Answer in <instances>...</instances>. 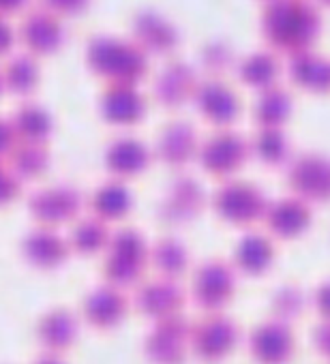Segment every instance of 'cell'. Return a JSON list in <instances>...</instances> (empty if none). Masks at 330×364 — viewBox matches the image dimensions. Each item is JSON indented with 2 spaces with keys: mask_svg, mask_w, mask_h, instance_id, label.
<instances>
[{
  "mask_svg": "<svg viewBox=\"0 0 330 364\" xmlns=\"http://www.w3.org/2000/svg\"><path fill=\"white\" fill-rule=\"evenodd\" d=\"M260 33L279 52L309 50L319 33V16L309 0H266L260 14Z\"/></svg>",
  "mask_w": 330,
  "mask_h": 364,
  "instance_id": "6da1fadb",
  "label": "cell"
},
{
  "mask_svg": "<svg viewBox=\"0 0 330 364\" xmlns=\"http://www.w3.org/2000/svg\"><path fill=\"white\" fill-rule=\"evenodd\" d=\"M86 60L99 75L120 84H131L146 69L144 50L135 41L112 35H92L86 43Z\"/></svg>",
  "mask_w": 330,
  "mask_h": 364,
  "instance_id": "7a4b0ae2",
  "label": "cell"
},
{
  "mask_svg": "<svg viewBox=\"0 0 330 364\" xmlns=\"http://www.w3.org/2000/svg\"><path fill=\"white\" fill-rule=\"evenodd\" d=\"M18 33L22 43L33 52H52L60 46L65 37V28L54 11L46 7L28 9L18 24Z\"/></svg>",
  "mask_w": 330,
  "mask_h": 364,
  "instance_id": "3957f363",
  "label": "cell"
},
{
  "mask_svg": "<svg viewBox=\"0 0 330 364\" xmlns=\"http://www.w3.org/2000/svg\"><path fill=\"white\" fill-rule=\"evenodd\" d=\"M131 33H133V41L144 52H152V54L168 52L179 41V33L174 24L159 16L154 9L135 11L131 18Z\"/></svg>",
  "mask_w": 330,
  "mask_h": 364,
  "instance_id": "277c9868",
  "label": "cell"
},
{
  "mask_svg": "<svg viewBox=\"0 0 330 364\" xmlns=\"http://www.w3.org/2000/svg\"><path fill=\"white\" fill-rule=\"evenodd\" d=\"M287 71L296 84H300L309 90H328L330 88V60L324 56H317L309 50L292 54Z\"/></svg>",
  "mask_w": 330,
  "mask_h": 364,
  "instance_id": "5b68a950",
  "label": "cell"
},
{
  "mask_svg": "<svg viewBox=\"0 0 330 364\" xmlns=\"http://www.w3.org/2000/svg\"><path fill=\"white\" fill-rule=\"evenodd\" d=\"M193 86V71L181 60L165 65L154 77V95L161 103L176 105L181 103Z\"/></svg>",
  "mask_w": 330,
  "mask_h": 364,
  "instance_id": "8992f818",
  "label": "cell"
},
{
  "mask_svg": "<svg viewBox=\"0 0 330 364\" xmlns=\"http://www.w3.org/2000/svg\"><path fill=\"white\" fill-rule=\"evenodd\" d=\"M101 112L107 120L131 122L142 112V97L133 90L131 84L112 82L101 95Z\"/></svg>",
  "mask_w": 330,
  "mask_h": 364,
  "instance_id": "52a82bcc",
  "label": "cell"
},
{
  "mask_svg": "<svg viewBox=\"0 0 330 364\" xmlns=\"http://www.w3.org/2000/svg\"><path fill=\"white\" fill-rule=\"evenodd\" d=\"M196 103L213 120H228L236 109L234 95L217 80H206L196 88Z\"/></svg>",
  "mask_w": 330,
  "mask_h": 364,
  "instance_id": "ba28073f",
  "label": "cell"
},
{
  "mask_svg": "<svg viewBox=\"0 0 330 364\" xmlns=\"http://www.w3.org/2000/svg\"><path fill=\"white\" fill-rule=\"evenodd\" d=\"M78 196L71 189H48L33 198V210L43 221L67 219L75 213Z\"/></svg>",
  "mask_w": 330,
  "mask_h": 364,
  "instance_id": "9c48e42d",
  "label": "cell"
},
{
  "mask_svg": "<svg viewBox=\"0 0 330 364\" xmlns=\"http://www.w3.org/2000/svg\"><path fill=\"white\" fill-rule=\"evenodd\" d=\"M236 69L243 82L251 86H266L277 75V58L268 50H255L245 54L238 60Z\"/></svg>",
  "mask_w": 330,
  "mask_h": 364,
  "instance_id": "30bf717a",
  "label": "cell"
},
{
  "mask_svg": "<svg viewBox=\"0 0 330 364\" xmlns=\"http://www.w3.org/2000/svg\"><path fill=\"white\" fill-rule=\"evenodd\" d=\"M14 131H18L26 141H37L41 139L48 129H50V118L48 114L35 105V103H22L16 114H14V122H11Z\"/></svg>",
  "mask_w": 330,
  "mask_h": 364,
  "instance_id": "8fae6325",
  "label": "cell"
},
{
  "mask_svg": "<svg viewBox=\"0 0 330 364\" xmlns=\"http://www.w3.org/2000/svg\"><path fill=\"white\" fill-rule=\"evenodd\" d=\"M37 80V65L33 56L28 54H14L3 71V82L16 90V92H26L35 86Z\"/></svg>",
  "mask_w": 330,
  "mask_h": 364,
  "instance_id": "7c38bea8",
  "label": "cell"
},
{
  "mask_svg": "<svg viewBox=\"0 0 330 364\" xmlns=\"http://www.w3.org/2000/svg\"><path fill=\"white\" fill-rule=\"evenodd\" d=\"M26 255L41 266L58 264L65 257V245L52 232H37L26 240Z\"/></svg>",
  "mask_w": 330,
  "mask_h": 364,
  "instance_id": "4fadbf2b",
  "label": "cell"
},
{
  "mask_svg": "<svg viewBox=\"0 0 330 364\" xmlns=\"http://www.w3.org/2000/svg\"><path fill=\"white\" fill-rule=\"evenodd\" d=\"M75 334V323L73 317L65 311H56L46 317L41 326V338L50 347H65Z\"/></svg>",
  "mask_w": 330,
  "mask_h": 364,
  "instance_id": "5bb4252c",
  "label": "cell"
},
{
  "mask_svg": "<svg viewBox=\"0 0 330 364\" xmlns=\"http://www.w3.org/2000/svg\"><path fill=\"white\" fill-rule=\"evenodd\" d=\"M287 109V92H283L281 88L277 86H268L260 101H257V118L260 120H279Z\"/></svg>",
  "mask_w": 330,
  "mask_h": 364,
  "instance_id": "9a60e30c",
  "label": "cell"
},
{
  "mask_svg": "<svg viewBox=\"0 0 330 364\" xmlns=\"http://www.w3.org/2000/svg\"><path fill=\"white\" fill-rule=\"evenodd\" d=\"M86 311L92 321L107 323V321L116 319V315L120 313V300L112 291H99L88 300Z\"/></svg>",
  "mask_w": 330,
  "mask_h": 364,
  "instance_id": "2e32d148",
  "label": "cell"
},
{
  "mask_svg": "<svg viewBox=\"0 0 330 364\" xmlns=\"http://www.w3.org/2000/svg\"><path fill=\"white\" fill-rule=\"evenodd\" d=\"M144 161V150L133 139H120L110 148V163L118 169H133Z\"/></svg>",
  "mask_w": 330,
  "mask_h": 364,
  "instance_id": "e0dca14e",
  "label": "cell"
},
{
  "mask_svg": "<svg viewBox=\"0 0 330 364\" xmlns=\"http://www.w3.org/2000/svg\"><path fill=\"white\" fill-rule=\"evenodd\" d=\"M200 58H202V65L208 69V71H223L230 67L232 63V50L225 41L221 39H211L204 43V48L200 50Z\"/></svg>",
  "mask_w": 330,
  "mask_h": 364,
  "instance_id": "ac0fdd59",
  "label": "cell"
},
{
  "mask_svg": "<svg viewBox=\"0 0 330 364\" xmlns=\"http://www.w3.org/2000/svg\"><path fill=\"white\" fill-rule=\"evenodd\" d=\"M14 159H16V165L22 169V171H26V173H35V171H39L41 169V165L46 163V154H43V150L37 146V144H24V146H20L18 150H16V154H14Z\"/></svg>",
  "mask_w": 330,
  "mask_h": 364,
  "instance_id": "d6986e66",
  "label": "cell"
},
{
  "mask_svg": "<svg viewBox=\"0 0 330 364\" xmlns=\"http://www.w3.org/2000/svg\"><path fill=\"white\" fill-rule=\"evenodd\" d=\"M101 238H103V230L99 228V223L88 221L75 230V245L80 249H95V247H99Z\"/></svg>",
  "mask_w": 330,
  "mask_h": 364,
  "instance_id": "ffe728a7",
  "label": "cell"
},
{
  "mask_svg": "<svg viewBox=\"0 0 330 364\" xmlns=\"http://www.w3.org/2000/svg\"><path fill=\"white\" fill-rule=\"evenodd\" d=\"M95 206L105 215H114L122 206V193L118 189H103L95 198Z\"/></svg>",
  "mask_w": 330,
  "mask_h": 364,
  "instance_id": "44dd1931",
  "label": "cell"
},
{
  "mask_svg": "<svg viewBox=\"0 0 330 364\" xmlns=\"http://www.w3.org/2000/svg\"><path fill=\"white\" fill-rule=\"evenodd\" d=\"M43 7L50 11H60V14H73L86 5V0H41Z\"/></svg>",
  "mask_w": 330,
  "mask_h": 364,
  "instance_id": "7402d4cb",
  "label": "cell"
},
{
  "mask_svg": "<svg viewBox=\"0 0 330 364\" xmlns=\"http://www.w3.org/2000/svg\"><path fill=\"white\" fill-rule=\"evenodd\" d=\"M14 189H16V182H14V178H11L7 171L0 169V202L7 200L9 196H14Z\"/></svg>",
  "mask_w": 330,
  "mask_h": 364,
  "instance_id": "603a6c76",
  "label": "cell"
},
{
  "mask_svg": "<svg viewBox=\"0 0 330 364\" xmlns=\"http://www.w3.org/2000/svg\"><path fill=\"white\" fill-rule=\"evenodd\" d=\"M11 139H14V127H11V122L0 118V152H5L11 146Z\"/></svg>",
  "mask_w": 330,
  "mask_h": 364,
  "instance_id": "cb8c5ba5",
  "label": "cell"
},
{
  "mask_svg": "<svg viewBox=\"0 0 330 364\" xmlns=\"http://www.w3.org/2000/svg\"><path fill=\"white\" fill-rule=\"evenodd\" d=\"M11 39H14L11 26L5 22V18H3V16H0V52H5V50L11 46Z\"/></svg>",
  "mask_w": 330,
  "mask_h": 364,
  "instance_id": "d4e9b609",
  "label": "cell"
},
{
  "mask_svg": "<svg viewBox=\"0 0 330 364\" xmlns=\"http://www.w3.org/2000/svg\"><path fill=\"white\" fill-rule=\"evenodd\" d=\"M26 0H0V11H14L20 9Z\"/></svg>",
  "mask_w": 330,
  "mask_h": 364,
  "instance_id": "484cf974",
  "label": "cell"
},
{
  "mask_svg": "<svg viewBox=\"0 0 330 364\" xmlns=\"http://www.w3.org/2000/svg\"><path fill=\"white\" fill-rule=\"evenodd\" d=\"M41 364H58L56 360H41Z\"/></svg>",
  "mask_w": 330,
  "mask_h": 364,
  "instance_id": "4316f807",
  "label": "cell"
},
{
  "mask_svg": "<svg viewBox=\"0 0 330 364\" xmlns=\"http://www.w3.org/2000/svg\"><path fill=\"white\" fill-rule=\"evenodd\" d=\"M319 3H324V5H330V0H319Z\"/></svg>",
  "mask_w": 330,
  "mask_h": 364,
  "instance_id": "83f0119b",
  "label": "cell"
},
{
  "mask_svg": "<svg viewBox=\"0 0 330 364\" xmlns=\"http://www.w3.org/2000/svg\"><path fill=\"white\" fill-rule=\"evenodd\" d=\"M5 82H3V73H0V86H3Z\"/></svg>",
  "mask_w": 330,
  "mask_h": 364,
  "instance_id": "f1b7e54d",
  "label": "cell"
}]
</instances>
